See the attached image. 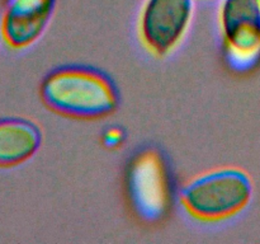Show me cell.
I'll return each mask as SVG.
<instances>
[{
  "label": "cell",
  "instance_id": "1",
  "mask_svg": "<svg viewBox=\"0 0 260 244\" xmlns=\"http://www.w3.org/2000/svg\"><path fill=\"white\" fill-rule=\"evenodd\" d=\"M43 104L55 113L94 121L111 116L119 106V92L111 76L85 65H63L46 74L40 85Z\"/></svg>",
  "mask_w": 260,
  "mask_h": 244
},
{
  "label": "cell",
  "instance_id": "2",
  "mask_svg": "<svg viewBox=\"0 0 260 244\" xmlns=\"http://www.w3.org/2000/svg\"><path fill=\"white\" fill-rule=\"evenodd\" d=\"M253 192V180L245 170L223 167L188 180L180 190L179 198L183 208L193 219L218 223L245 210Z\"/></svg>",
  "mask_w": 260,
  "mask_h": 244
},
{
  "label": "cell",
  "instance_id": "3",
  "mask_svg": "<svg viewBox=\"0 0 260 244\" xmlns=\"http://www.w3.org/2000/svg\"><path fill=\"white\" fill-rule=\"evenodd\" d=\"M127 190L132 206L144 220H159L167 214L172 202V182L167 163L157 150H141L129 160Z\"/></svg>",
  "mask_w": 260,
  "mask_h": 244
},
{
  "label": "cell",
  "instance_id": "4",
  "mask_svg": "<svg viewBox=\"0 0 260 244\" xmlns=\"http://www.w3.org/2000/svg\"><path fill=\"white\" fill-rule=\"evenodd\" d=\"M218 25L230 65L240 71L253 68L260 60L259 0H221Z\"/></svg>",
  "mask_w": 260,
  "mask_h": 244
},
{
  "label": "cell",
  "instance_id": "5",
  "mask_svg": "<svg viewBox=\"0 0 260 244\" xmlns=\"http://www.w3.org/2000/svg\"><path fill=\"white\" fill-rule=\"evenodd\" d=\"M194 0H145L139 18L144 47L157 57L170 55L192 24Z\"/></svg>",
  "mask_w": 260,
  "mask_h": 244
},
{
  "label": "cell",
  "instance_id": "6",
  "mask_svg": "<svg viewBox=\"0 0 260 244\" xmlns=\"http://www.w3.org/2000/svg\"><path fill=\"white\" fill-rule=\"evenodd\" d=\"M57 0H5L0 19L3 42L13 50L35 45L50 24Z\"/></svg>",
  "mask_w": 260,
  "mask_h": 244
},
{
  "label": "cell",
  "instance_id": "7",
  "mask_svg": "<svg viewBox=\"0 0 260 244\" xmlns=\"http://www.w3.org/2000/svg\"><path fill=\"white\" fill-rule=\"evenodd\" d=\"M42 145V130L25 117L0 118V169L22 165L32 159Z\"/></svg>",
  "mask_w": 260,
  "mask_h": 244
},
{
  "label": "cell",
  "instance_id": "8",
  "mask_svg": "<svg viewBox=\"0 0 260 244\" xmlns=\"http://www.w3.org/2000/svg\"><path fill=\"white\" fill-rule=\"evenodd\" d=\"M103 141L108 147L119 146L123 141V132L119 129H109L104 135Z\"/></svg>",
  "mask_w": 260,
  "mask_h": 244
},
{
  "label": "cell",
  "instance_id": "9",
  "mask_svg": "<svg viewBox=\"0 0 260 244\" xmlns=\"http://www.w3.org/2000/svg\"><path fill=\"white\" fill-rule=\"evenodd\" d=\"M3 41V37H2V33H0V42H2Z\"/></svg>",
  "mask_w": 260,
  "mask_h": 244
},
{
  "label": "cell",
  "instance_id": "10",
  "mask_svg": "<svg viewBox=\"0 0 260 244\" xmlns=\"http://www.w3.org/2000/svg\"><path fill=\"white\" fill-rule=\"evenodd\" d=\"M259 3H260V0H259Z\"/></svg>",
  "mask_w": 260,
  "mask_h": 244
}]
</instances>
